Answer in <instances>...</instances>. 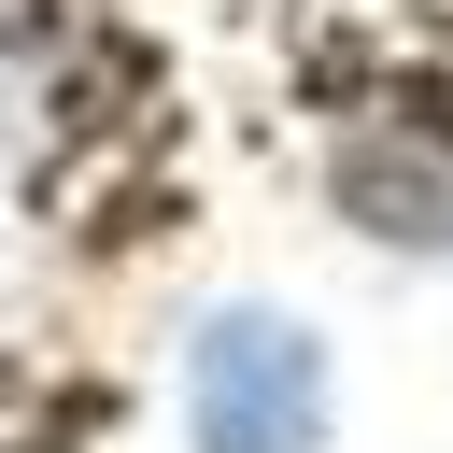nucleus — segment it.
<instances>
[{
	"label": "nucleus",
	"instance_id": "obj_1",
	"mask_svg": "<svg viewBox=\"0 0 453 453\" xmlns=\"http://www.w3.org/2000/svg\"><path fill=\"white\" fill-rule=\"evenodd\" d=\"M340 439V354L283 297H212L184 326V453H326Z\"/></svg>",
	"mask_w": 453,
	"mask_h": 453
},
{
	"label": "nucleus",
	"instance_id": "obj_2",
	"mask_svg": "<svg viewBox=\"0 0 453 453\" xmlns=\"http://www.w3.org/2000/svg\"><path fill=\"white\" fill-rule=\"evenodd\" d=\"M326 198H340L368 241H396V255H453V142H425V127L340 113V142H326Z\"/></svg>",
	"mask_w": 453,
	"mask_h": 453
}]
</instances>
